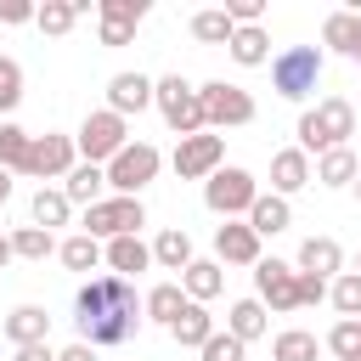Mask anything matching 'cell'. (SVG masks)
Returning <instances> with one entry per match:
<instances>
[{
  "mask_svg": "<svg viewBox=\"0 0 361 361\" xmlns=\"http://www.w3.org/2000/svg\"><path fill=\"white\" fill-rule=\"evenodd\" d=\"M34 17H39V6H28V0H0V23L17 28V23H34Z\"/></svg>",
  "mask_w": 361,
  "mask_h": 361,
  "instance_id": "7bdbcfd3",
  "label": "cell"
},
{
  "mask_svg": "<svg viewBox=\"0 0 361 361\" xmlns=\"http://www.w3.org/2000/svg\"><path fill=\"white\" fill-rule=\"evenodd\" d=\"M102 186H107V169H102V164H73V175L62 180L68 203H85V209L102 203Z\"/></svg>",
  "mask_w": 361,
  "mask_h": 361,
  "instance_id": "44dd1931",
  "label": "cell"
},
{
  "mask_svg": "<svg viewBox=\"0 0 361 361\" xmlns=\"http://www.w3.org/2000/svg\"><path fill=\"white\" fill-rule=\"evenodd\" d=\"M355 361H361V355H355Z\"/></svg>",
  "mask_w": 361,
  "mask_h": 361,
  "instance_id": "816d5d0a",
  "label": "cell"
},
{
  "mask_svg": "<svg viewBox=\"0 0 361 361\" xmlns=\"http://www.w3.org/2000/svg\"><path fill=\"white\" fill-rule=\"evenodd\" d=\"M322 39H327V51L355 56V51H361V11H333V17L322 23Z\"/></svg>",
  "mask_w": 361,
  "mask_h": 361,
  "instance_id": "d4e9b609",
  "label": "cell"
},
{
  "mask_svg": "<svg viewBox=\"0 0 361 361\" xmlns=\"http://www.w3.org/2000/svg\"><path fill=\"white\" fill-rule=\"evenodd\" d=\"M327 350H333L338 361H355V355H361V322H338V327L327 333Z\"/></svg>",
  "mask_w": 361,
  "mask_h": 361,
  "instance_id": "74e56055",
  "label": "cell"
},
{
  "mask_svg": "<svg viewBox=\"0 0 361 361\" xmlns=\"http://www.w3.org/2000/svg\"><path fill=\"white\" fill-rule=\"evenodd\" d=\"M102 254H107V248H102L96 237H85V231H79V237H68V243L56 248V259H62L68 271H96V265H102Z\"/></svg>",
  "mask_w": 361,
  "mask_h": 361,
  "instance_id": "d6a6232c",
  "label": "cell"
},
{
  "mask_svg": "<svg viewBox=\"0 0 361 361\" xmlns=\"http://www.w3.org/2000/svg\"><path fill=\"white\" fill-rule=\"evenodd\" d=\"M350 135H355V107L344 96H327L310 113H299V147L316 152V158L333 152V147H350Z\"/></svg>",
  "mask_w": 361,
  "mask_h": 361,
  "instance_id": "7a4b0ae2",
  "label": "cell"
},
{
  "mask_svg": "<svg viewBox=\"0 0 361 361\" xmlns=\"http://www.w3.org/2000/svg\"><path fill=\"white\" fill-rule=\"evenodd\" d=\"M73 147L85 152V164H113L124 147H130V124L113 113V107H102V113H85V124H79V135H73Z\"/></svg>",
  "mask_w": 361,
  "mask_h": 361,
  "instance_id": "5b68a950",
  "label": "cell"
},
{
  "mask_svg": "<svg viewBox=\"0 0 361 361\" xmlns=\"http://www.w3.org/2000/svg\"><path fill=\"white\" fill-rule=\"evenodd\" d=\"M322 299H327V276L299 271V305H322Z\"/></svg>",
  "mask_w": 361,
  "mask_h": 361,
  "instance_id": "b9f144b4",
  "label": "cell"
},
{
  "mask_svg": "<svg viewBox=\"0 0 361 361\" xmlns=\"http://www.w3.org/2000/svg\"><path fill=\"white\" fill-rule=\"evenodd\" d=\"M28 214H34V226H68V214H73V203H68V192L62 186H39L34 192V203H28Z\"/></svg>",
  "mask_w": 361,
  "mask_h": 361,
  "instance_id": "f1b7e54d",
  "label": "cell"
},
{
  "mask_svg": "<svg viewBox=\"0 0 361 361\" xmlns=\"http://www.w3.org/2000/svg\"><path fill=\"white\" fill-rule=\"evenodd\" d=\"M147 226V209H141V197H102L96 209H85V237H135Z\"/></svg>",
  "mask_w": 361,
  "mask_h": 361,
  "instance_id": "9c48e42d",
  "label": "cell"
},
{
  "mask_svg": "<svg viewBox=\"0 0 361 361\" xmlns=\"http://www.w3.org/2000/svg\"><path fill=\"white\" fill-rule=\"evenodd\" d=\"M355 62H361V51H355Z\"/></svg>",
  "mask_w": 361,
  "mask_h": 361,
  "instance_id": "f907efd6",
  "label": "cell"
},
{
  "mask_svg": "<svg viewBox=\"0 0 361 361\" xmlns=\"http://www.w3.org/2000/svg\"><path fill=\"white\" fill-rule=\"evenodd\" d=\"M186 305H192V299H186V288H180V282H158V288L147 293V322H158V327H175Z\"/></svg>",
  "mask_w": 361,
  "mask_h": 361,
  "instance_id": "cb8c5ba5",
  "label": "cell"
},
{
  "mask_svg": "<svg viewBox=\"0 0 361 361\" xmlns=\"http://www.w3.org/2000/svg\"><path fill=\"white\" fill-rule=\"evenodd\" d=\"M226 17H231L237 28H254V23L265 17V0H226Z\"/></svg>",
  "mask_w": 361,
  "mask_h": 361,
  "instance_id": "60d3db41",
  "label": "cell"
},
{
  "mask_svg": "<svg viewBox=\"0 0 361 361\" xmlns=\"http://www.w3.org/2000/svg\"><path fill=\"white\" fill-rule=\"evenodd\" d=\"M197 96H203V118H209V130H237V124H254V96H248L243 85L209 79V85H197Z\"/></svg>",
  "mask_w": 361,
  "mask_h": 361,
  "instance_id": "ba28073f",
  "label": "cell"
},
{
  "mask_svg": "<svg viewBox=\"0 0 361 361\" xmlns=\"http://www.w3.org/2000/svg\"><path fill=\"white\" fill-rule=\"evenodd\" d=\"M243 350H248L243 338H231V333H214V338H209L197 355H203V361H243Z\"/></svg>",
  "mask_w": 361,
  "mask_h": 361,
  "instance_id": "ab89813d",
  "label": "cell"
},
{
  "mask_svg": "<svg viewBox=\"0 0 361 361\" xmlns=\"http://www.w3.org/2000/svg\"><path fill=\"white\" fill-rule=\"evenodd\" d=\"M73 135H34V152H28V169L23 175H39V180H68L73 175Z\"/></svg>",
  "mask_w": 361,
  "mask_h": 361,
  "instance_id": "7c38bea8",
  "label": "cell"
},
{
  "mask_svg": "<svg viewBox=\"0 0 361 361\" xmlns=\"http://www.w3.org/2000/svg\"><path fill=\"white\" fill-rule=\"evenodd\" d=\"M254 197H259L254 175H248V169H237V164H220V169L203 180V203H209L220 220H231V214H248V209H254Z\"/></svg>",
  "mask_w": 361,
  "mask_h": 361,
  "instance_id": "52a82bcc",
  "label": "cell"
},
{
  "mask_svg": "<svg viewBox=\"0 0 361 361\" xmlns=\"http://www.w3.org/2000/svg\"><path fill=\"white\" fill-rule=\"evenodd\" d=\"M11 259H17V254H11V237L0 231V265H11Z\"/></svg>",
  "mask_w": 361,
  "mask_h": 361,
  "instance_id": "bcb514c9",
  "label": "cell"
},
{
  "mask_svg": "<svg viewBox=\"0 0 361 361\" xmlns=\"http://www.w3.org/2000/svg\"><path fill=\"white\" fill-rule=\"evenodd\" d=\"M327 299H333V310H338L344 322H361V271H344V276H333Z\"/></svg>",
  "mask_w": 361,
  "mask_h": 361,
  "instance_id": "836d02e7",
  "label": "cell"
},
{
  "mask_svg": "<svg viewBox=\"0 0 361 361\" xmlns=\"http://www.w3.org/2000/svg\"><path fill=\"white\" fill-rule=\"evenodd\" d=\"M28 152H34V135L23 124H0V169H28Z\"/></svg>",
  "mask_w": 361,
  "mask_h": 361,
  "instance_id": "4dcf8cb0",
  "label": "cell"
},
{
  "mask_svg": "<svg viewBox=\"0 0 361 361\" xmlns=\"http://www.w3.org/2000/svg\"><path fill=\"white\" fill-rule=\"evenodd\" d=\"M73 322H79V344H130L135 327L147 322V299L135 293V282L124 276H90L73 293Z\"/></svg>",
  "mask_w": 361,
  "mask_h": 361,
  "instance_id": "6da1fadb",
  "label": "cell"
},
{
  "mask_svg": "<svg viewBox=\"0 0 361 361\" xmlns=\"http://www.w3.org/2000/svg\"><path fill=\"white\" fill-rule=\"evenodd\" d=\"M79 17H85V6H79V0H45L34 23H39L45 34H56V39H62V34H68V28L79 23Z\"/></svg>",
  "mask_w": 361,
  "mask_h": 361,
  "instance_id": "e575fe53",
  "label": "cell"
},
{
  "mask_svg": "<svg viewBox=\"0 0 361 361\" xmlns=\"http://www.w3.org/2000/svg\"><path fill=\"white\" fill-rule=\"evenodd\" d=\"M96 17H102V45H130L147 6L141 0H96Z\"/></svg>",
  "mask_w": 361,
  "mask_h": 361,
  "instance_id": "5bb4252c",
  "label": "cell"
},
{
  "mask_svg": "<svg viewBox=\"0 0 361 361\" xmlns=\"http://www.w3.org/2000/svg\"><path fill=\"white\" fill-rule=\"evenodd\" d=\"M152 96H158V85H152L147 73H113V79H107V107H113L118 118L152 107Z\"/></svg>",
  "mask_w": 361,
  "mask_h": 361,
  "instance_id": "9a60e30c",
  "label": "cell"
},
{
  "mask_svg": "<svg viewBox=\"0 0 361 361\" xmlns=\"http://www.w3.org/2000/svg\"><path fill=\"white\" fill-rule=\"evenodd\" d=\"M180 288H186L192 305H209V299L226 288V265H220V259H192V265L180 271Z\"/></svg>",
  "mask_w": 361,
  "mask_h": 361,
  "instance_id": "ac0fdd59",
  "label": "cell"
},
{
  "mask_svg": "<svg viewBox=\"0 0 361 361\" xmlns=\"http://www.w3.org/2000/svg\"><path fill=\"white\" fill-rule=\"evenodd\" d=\"M288 220H293V209H288V197H276V192H259V197H254V209H248V226H254L259 237L288 231Z\"/></svg>",
  "mask_w": 361,
  "mask_h": 361,
  "instance_id": "7402d4cb",
  "label": "cell"
},
{
  "mask_svg": "<svg viewBox=\"0 0 361 361\" xmlns=\"http://www.w3.org/2000/svg\"><path fill=\"white\" fill-rule=\"evenodd\" d=\"M45 333H51V316L39 310V305H17L11 316H6V338L23 350V344H45Z\"/></svg>",
  "mask_w": 361,
  "mask_h": 361,
  "instance_id": "ffe728a7",
  "label": "cell"
},
{
  "mask_svg": "<svg viewBox=\"0 0 361 361\" xmlns=\"http://www.w3.org/2000/svg\"><path fill=\"white\" fill-rule=\"evenodd\" d=\"M265 327H271V322H265V305H259V299H237V305L226 310V333L243 338V344H254Z\"/></svg>",
  "mask_w": 361,
  "mask_h": 361,
  "instance_id": "484cf974",
  "label": "cell"
},
{
  "mask_svg": "<svg viewBox=\"0 0 361 361\" xmlns=\"http://www.w3.org/2000/svg\"><path fill=\"white\" fill-rule=\"evenodd\" d=\"M271 361H316V333H305V327H288V333H276V344H271Z\"/></svg>",
  "mask_w": 361,
  "mask_h": 361,
  "instance_id": "8d00e7d4",
  "label": "cell"
},
{
  "mask_svg": "<svg viewBox=\"0 0 361 361\" xmlns=\"http://www.w3.org/2000/svg\"><path fill=\"white\" fill-rule=\"evenodd\" d=\"M23 102V68L11 56H0V113H11Z\"/></svg>",
  "mask_w": 361,
  "mask_h": 361,
  "instance_id": "f35d334b",
  "label": "cell"
},
{
  "mask_svg": "<svg viewBox=\"0 0 361 361\" xmlns=\"http://www.w3.org/2000/svg\"><path fill=\"white\" fill-rule=\"evenodd\" d=\"M158 113H164V124L186 141V135H203L209 130V118H203V96H197V85H186L180 73H169V79H158Z\"/></svg>",
  "mask_w": 361,
  "mask_h": 361,
  "instance_id": "277c9868",
  "label": "cell"
},
{
  "mask_svg": "<svg viewBox=\"0 0 361 361\" xmlns=\"http://www.w3.org/2000/svg\"><path fill=\"white\" fill-rule=\"evenodd\" d=\"M152 265H164V271H186V265H192V237H186L180 226H164V231L152 237Z\"/></svg>",
  "mask_w": 361,
  "mask_h": 361,
  "instance_id": "603a6c76",
  "label": "cell"
},
{
  "mask_svg": "<svg viewBox=\"0 0 361 361\" xmlns=\"http://www.w3.org/2000/svg\"><path fill=\"white\" fill-rule=\"evenodd\" d=\"M254 299H259L265 310H276V316L299 310V271L282 265V259H259V265H254Z\"/></svg>",
  "mask_w": 361,
  "mask_h": 361,
  "instance_id": "30bf717a",
  "label": "cell"
},
{
  "mask_svg": "<svg viewBox=\"0 0 361 361\" xmlns=\"http://www.w3.org/2000/svg\"><path fill=\"white\" fill-rule=\"evenodd\" d=\"M355 175H361V164H355L350 147H333V152L316 158V180L322 186H355Z\"/></svg>",
  "mask_w": 361,
  "mask_h": 361,
  "instance_id": "83f0119b",
  "label": "cell"
},
{
  "mask_svg": "<svg viewBox=\"0 0 361 361\" xmlns=\"http://www.w3.org/2000/svg\"><path fill=\"white\" fill-rule=\"evenodd\" d=\"M355 271H361V259H355Z\"/></svg>",
  "mask_w": 361,
  "mask_h": 361,
  "instance_id": "681fc988",
  "label": "cell"
},
{
  "mask_svg": "<svg viewBox=\"0 0 361 361\" xmlns=\"http://www.w3.org/2000/svg\"><path fill=\"white\" fill-rule=\"evenodd\" d=\"M158 169H164V152H158L152 141H130V147L107 164V186H113L118 197H141V186H152Z\"/></svg>",
  "mask_w": 361,
  "mask_h": 361,
  "instance_id": "8992f818",
  "label": "cell"
},
{
  "mask_svg": "<svg viewBox=\"0 0 361 361\" xmlns=\"http://www.w3.org/2000/svg\"><path fill=\"white\" fill-rule=\"evenodd\" d=\"M56 361H96V350H90V344H68Z\"/></svg>",
  "mask_w": 361,
  "mask_h": 361,
  "instance_id": "f6af8a7d",
  "label": "cell"
},
{
  "mask_svg": "<svg viewBox=\"0 0 361 361\" xmlns=\"http://www.w3.org/2000/svg\"><path fill=\"white\" fill-rule=\"evenodd\" d=\"M310 152L305 147H282V152H271V192L276 197H293L299 186H310Z\"/></svg>",
  "mask_w": 361,
  "mask_h": 361,
  "instance_id": "2e32d148",
  "label": "cell"
},
{
  "mask_svg": "<svg viewBox=\"0 0 361 361\" xmlns=\"http://www.w3.org/2000/svg\"><path fill=\"white\" fill-rule=\"evenodd\" d=\"M62 243H51V231L45 226H17L11 231V254L17 259H45V254H56Z\"/></svg>",
  "mask_w": 361,
  "mask_h": 361,
  "instance_id": "d590c367",
  "label": "cell"
},
{
  "mask_svg": "<svg viewBox=\"0 0 361 361\" xmlns=\"http://www.w3.org/2000/svg\"><path fill=\"white\" fill-rule=\"evenodd\" d=\"M214 259H220V265H259V231H254L248 220L214 226Z\"/></svg>",
  "mask_w": 361,
  "mask_h": 361,
  "instance_id": "4fadbf2b",
  "label": "cell"
},
{
  "mask_svg": "<svg viewBox=\"0 0 361 361\" xmlns=\"http://www.w3.org/2000/svg\"><path fill=\"white\" fill-rule=\"evenodd\" d=\"M17 361H56V355H51V344H23Z\"/></svg>",
  "mask_w": 361,
  "mask_h": 361,
  "instance_id": "ee69618b",
  "label": "cell"
},
{
  "mask_svg": "<svg viewBox=\"0 0 361 361\" xmlns=\"http://www.w3.org/2000/svg\"><path fill=\"white\" fill-rule=\"evenodd\" d=\"M316 79H322V51H316V45H288V51H276V62H271V90H276L282 102H305V96L316 90Z\"/></svg>",
  "mask_w": 361,
  "mask_h": 361,
  "instance_id": "3957f363",
  "label": "cell"
},
{
  "mask_svg": "<svg viewBox=\"0 0 361 361\" xmlns=\"http://www.w3.org/2000/svg\"><path fill=\"white\" fill-rule=\"evenodd\" d=\"M169 333H175V344H186V350H203V344L214 338V316H209L203 305H186V310H180V322H175Z\"/></svg>",
  "mask_w": 361,
  "mask_h": 361,
  "instance_id": "f546056e",
  "label": "cell"
},
{
  "mask_svg": "<svg viewBox=\"0 0 361 361\" xmlns=\"http://www.w3.org/2000/svg\"><path fill=\"white\" fill-rule=\"evenodd\" d=\"M226 51H231V62H243V68H259V62H271V34H265L259 23H254V28H237Z\"/></svg>",
  "mask_w": 361,
  "mask_h": 361,
  "instance_id": "4316f807",
  "label": "cell"
},
{
  "mask_svg": "<svg viewBox=\"0 0 361 361\" xmlns=\"http://www.w3.org/2000/svg\"><path fill=\"white\" fill-rule=\"evenodd\" d=\"M220 158H226V135H186L180 147H175V175L180 180H209L214 169H220Z\"/></svg>",
  "mask_w": 361,
  "mask_h": 361,
  "instance_id": "8fae6325",
  "label": "cell"
},
{
  "mask_svg": "<svg viewBox=\"0 0 361 361\" xmlns=\"http://www.w3.org/2000/svg\"><path fill=\"white\" fill-rule=\"evenodd\" d=\"M299 271H310V276H344V248L333 237H305L299 243Z\"/></svg>",
  "mask_w": 361,
  "mask_h": 361,
  "instance_id": "e0dca14e",
  "label": "cell"
},
{
  "mask_svg": "<svg viewBox=\"0 0 361 361\" xmlns=\"http://www.w3.org/2000/svg\"><path fill=\"white\" fill-rule=\"evenodd\" d=\"M231 34H237V23L226 17V6L192 17V39H203V45H231Z\"/></svg>",
  "mask_w": 361,
  "mask_h": 361,
  "instance_id": "1f68e13d",
  "label": "cell"
},
{
  "mask_svg": "<svg viewBox=\"0 0 361 361\" xmlns=\"http://www.w3.org/2000/svg\"><path fill=\"white\" fill-rule=\"evenodd\" d=\"M102 259H107V265H113V276H124V282H130V276H135V271H147V265H152V248H147V243H141V237H113V243H107V254H102Z\"/></svg>",
  "mask_w": 361,
  "mask_h": 361,
  "instance_id": "d6986e66",
  "label": "cell"
},
{
  "mask_svg": "<svg viewBox=\"0 0 361 361\" xmlns=\"http://www.w3.org/2000/svg\"><path fill=\"white\" fill-rule=\"evenodd\" d=\"M355 197H361V175H355Z\"/></svg>",
  "mask_w": 361,
  "mask_h": 361,
  "instance_id": "c3c4849f",
  "label": "cell"
},
{
  "mask_svg": "<svg viewBox=\"0 0 361 361\" xmlns=\"http://www.w3.org/2000/svg\"><path fill=\"white\" fill-rule=\"evenodd\" d=\"M6 197H11V169H0V209H6Z\"/></svg>",
  "mask_w": 361,
  "mask_h": 361,
  "instance_id": "7dc6e473",
  "label": "cell"
}]
</instances>
